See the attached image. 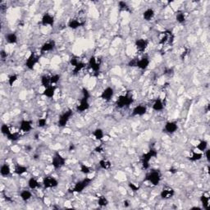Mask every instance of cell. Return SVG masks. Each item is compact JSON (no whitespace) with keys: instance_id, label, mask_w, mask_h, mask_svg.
I'll use <instances>...</instances> for the list:
<instances>
[{"instance_id":"obj_18","label":"cell","mask_w":210,"mask_h":210,"mask_svg":"<svg viewBox=\"0 0 210 210\" xmlns=\"http://www.w3.org/2000/svg\"><path fill=\"white\" fill-rule=\"evenodd\" d=\"M178 130V125L176 122H166L163 130L168 134H173Z\"/></svg>"},{"instance_id":"obj_26","label":"cell","mask_w":210,"mask_h":210,"mask_svg":"<svg viewBox=\"0 0 210 210\" xmlns=\"http://www.w3.org/2000/svg\"><path fill=\"white\" fill-rule=\"evenodd\" d=\"M40 183L38 181V180L35 177H31L28 181V187L30 190H36L38 188L40 187Z\"/></svg>"},{"instance_id":"obj_44","label":"cell","mask_w":210,"mask_h":210,"mask_svg":"<svg viewBox=\"0 0 210 210\" xmlns=\"http://www.w3.org/2000/svg\"><path fill=\"white\" fill-rule=\"evenodd\" d=\"M80 62H81V61L80 60V58H78V57H76V56H73L72 58L70 59V64L72 66L73 68H75L76 66L78 65Z\"/></svg>"},{"instance_id":"obj_16","label":"cell","mask_w":210,"mask_h":210,"mask_svg":"<svg viewBox=\"0 0 210 210\" xmlns=\"http://www.w3.org/2000/svg\"><path fill=\"white\" fill-rule=\"evenodd\" d=\"M54 22H55V20H54V18L53 16H52L49 13H45L44 16L41 18V21H40V24L43 25V26H47V25H49V26H52L54 25Z\"/></svg>"},{"instance_id":"obj_8","label":"cell","mask_w":210,"mask_h":210,"mask_svg":"<svg viewBox=\"0 0 210 210\" xmlns=\"http://www.w3.org/2000/svg\"><path fill=\"white\" fill-rule=\"evenodd\" d=\"M43 186L45 189H50V188H55L58 185V181L52 176H46L43 179Z\"/></svg>"},{"instance_id":"obj_9","label":"cell","mask_w":210,"mask_h":210,"mask_svg":"<svg viewBox=\"0 0 210 210\" xmlns=\"http://www.w3.org/2000/svg\"><path fill=\"white\" fill-rule=\"evenodd\" d=\"M73 112L71 109H68V111H66L59 117L58 122V126L59 127H64L66 125L68 124V122L70 120V118L72 117Z\"/></svg>"},{"instance_id":"obj_17","label":"cell","mask_w":210,"mask_h":210,"mask_svg":"<svg viewBox=\"0 0 210 210\" xmlns=\"http://www.w3.org/2000/svg\"><path fill=\"white\" fill-rule=\"evenodd\" d=\"M146 113H147V107L145 105L140 104L135 106V108H133L131 115L134 117H141V116L145 115Z\"/></svg>"},{"instance_id":"obj_13","label":"cell","mask_w":210,"mask_h":210,"mask_svg":"<svg viewBox=\"0 0 210 210\" xmlns=\"http://www.w3.org/2000/svg\"><path fill=\"white\" fill-rule=\"evenodd\" d=\"M175 195V190L171 186H165L160 192V197L163 200H169Z\"/></svg>"},{"instance_id":"obj_33","label":"cell","mask_w":210,"mask_h":210,"mask_svg":"<svg viewBox=\"0 0 210 210\" xmlns=\"http://www.w3.org/2000/svg\"><path fill=\"white\" fill-rule=\"evenodd\" d=\"M92 134L93 135H94V137L98 140H102L103 138L104 137V132H103V130L102 129H100V128L95 129V130L93 131Z\"/></svg>"},{"instance_id":"obj_1","label":"cell","mask_w":210,"mask_h":210,"mask_svg":"<svg viewBox=\"0 0 210 210\" xmlns=\"http://www.w3.org/2000/svg\"><path fill=\"white\" fill-rule=\"evenodd\" d=\"M89 98H90V92L86 88L82 89V98L80 99V103L76 107V112L78 113H83L85 111L88 110L90 108V105L89 103Z\"/></svg>"},{"instance_id":"obj_25","label":"cell","mask_w":210,"mask_h":210,"mask_svg":"<svg viewBox=\"0 0 210 210\" xmlns=\"http://www.w3.org/2000/svg\"><path fill=\"white\" fill-rule=\"evenodd\" d=\"M6 41L10 44V45H15L18 41V35H16L15 33H8L5 36Z\"/></svg>"},{"instance_id":"obj_43","label":"cell","mask_w":210,"mask_h":210,"mask_svg":"<svg viewBox=\"0 0 210 210\" xmlns=\"http://www.w3.org/2000/svg\"><path fill=\"white\" fill-rule=\"evenodd\" d=\"M60 75H58V74H54V75L50 76V80H51V84H52V85H56V84L60 80Z\"/></svg>"},{"instance_id":"obj_23","label":"cell","mask_w":210,"mask_h":210,"mask_svg":"<svg viewBox=\"0 0 210 210\" xmlns=\"http://www.w3.org/2000/svg\"><path fill=\"white\" fill-rule=\"evenodd\" d=\"M153 110L156 111V112H160L163 111L164 108V104H163V100L161 99L160 98H158L155 99V101L153 103Z\"/></svg>"},{"instance_id":"obj_48","label":"cell","mask_w":210,"mask_h":210,"mask_svg":"<svg viewBox=\"0 0 210 210\" xmlns=\"http://www.w3.org/2000/svg\"><path fill=\"white\" fill-rule=\"evenodd\" d=\"M7 57H8V53H7V52H6L5 50H1V51H0V58H1V59H2V60H5L6 58H7Z\"/></svg>"},{"instance_id":"obj_30","label":"cell","mask_w":210,"mask_h":210,"mask_svg":"<svg viewBox=\"0 0 210 210\" xmlns=\"http://www.w3.org/2000/svg\"><path fill=\"white\" fill-rule=\"evenodd\" d=\"M200 202L202 204L203 208L205 210H208L209 209V197L206 195H202L200 196Z\"/></svg>"},{"instance_id":"obj_24","label":"cell","mask_w":210,"mask_h":210,"mask_svg":"<svg viewBox=\"0 0 210 210\" xmlns=\"http://www.w3.org/2000/svg\"><path fill=\"white\" fill-rule=\"evenodd\" d=\"M155 15V12L153 8H147L146 10L143 13V18L146 21H150L154 18Z\"/></svg>"},{"instance_id":"obj_37","label":"cell","mask_w":210,"mask_h":210,"mask_svg":"<svg viewBox=\"0 0 210 210\" xmlns=\"http://www.w3.org/2000/svg\"><path fill=\"white\" fill-rule=\"evenodd\" d=\"M118 8L121 12H130V7L124 1H119L118 2Z\"/></svg>"},{"instance_id":"obj_15","label":"cell","mask_w":210,"mask_h":210,"mask_svg":"<svg viewBox=\"0 0 210 210\" xmlns=\"http://www.w3.org/2000/svg\"><path fill=\"white\" fill-rule=\"evenodd\" d=\"M113 95H114V90L110 86H108V87L105 88L104 90H103L101 95H100V98L103 100H104V101L109 102L113 99Z\"/></svg>"},{"instance_id":"obj_46","label":"cell","mask_w":210,"mask_h":210,"mask_svg":"<svg viewBox=\"0 0 210 210\" xmlns=\"http://www.w3.org/2000/svg\"><path fill=\"white\" fill-rule=\"evenodd\" d=\"M46 125H47V119H46V118H39V119H38V121H37L38 127L43 128V127H45Z\"/></svg>"},{"instance_id":"obj_22","label":"cell","mask_w":210,"mask_h":210,"mask_svg":"<svg viewBox=\"0 0 210 210\" xmlns=\"http://www.w3.org/2000/svg\"><path fill=\"white\" fill-rule=\"evenodd\" d=\"M56 90H57V86L56 85H50L49 87L45 88V90L43 91V95H45L47 98H53L55 95Z\"/></svg>"},{"instance_id":"obj_36","label":"cell","mask_w":210,"mask_h":210,"mask_svg":"<svg viewBox=\"0 0 210 210\" xmlns=\"http://www.w3.org/2000/svg\"><path fill=\"white\" fill-rule=\"evenodd\" d=\"M176 20L178 23L180 24H183V23L185 22V16L183 12L181 11H178L176 13Z\"/></svg>"},{"instance_id":"obj_39","label":"cell","mask_w":210,"mask_h":210,"mask_svg":"<svg viewBox=\"0 0 210 210\" xmlns=\"http://www.w3.org/2000/svg\"><path fill=\"white\" fill-rule=\"evenodd\" d=\"M85 63H83V62H80L78 65L76 66L75 68H73V71H72L73 75H77L78 73L80 72V71L83 70V68H85Z\"/></svg>"},{"instance_id":"obj_54","label":"cell","mask_w":210,"mask_h":210,"mask_svg":"<svg viewBox=\"0 0 210 210\" xmlns=\"http://www.w3.org/2000/svg\"><path fill=\"white\" fill-rule=\"evenodd\" d=\"M124 205H126V207L129 206V204H128V201H124Z\"/></svg>"},{"instance_id":"obj_55","label":"cell","mask_w":210,"mask_h":210,"mask_svg":"<svg viewBox=\"0 0 210 210\" xmlns=\"http://www.w3.org/2000/svg\"><path fill=\"white\" fill-rule=\"evenodd\" d=\"M192 209H199V210H201L202 208H199V207H194L192 208Z\"/></svg>"},{"instance_id":"obj_49","label":"cell","mask_w":210,"mask_h":210,"mask_svg":"<svg viewBox=\"0 0 210 210\" xmlns=\"http://www.w3.org/2000/svg\"><path fill=\"white\" fill-rule=\"evenodd\" d=\"M137 59L138 58H134V59H131V60L128 63V66L130 67V68H134V67H136V63H137Z\"/></svg>"},{"instance_id":"obj_7","label":"cell","mask_w":210,"mask_h":210,"mask_svg":"<svg viewBox=\"0 0 210 210\" xmlns=\"http://www.w3.org/2000/svg\"><path fill=\"white\" fill-rule=\"evenodd\" d=\"M66 158L59 152H55L52 158V166L54 169H60L66 164Z\"/></svg>"},{"instance_id":"obj_35","label":"cell","mask_w":210,"mask_h":210,"mask_svg":"<svg viewBox=\"0 0 210 210\" xmlns=\"http://www.w3.org/2000/svg\"><path fill=\"white\" fill-rule=\"evenodd\" d=\"M208 144L207 141L205 140H200L199 144L196 145V149L200 150V152H204L205 150L208 149Z\"/></svg>"},{"instance_id":"obj_6","label":"cell","mask_w":210,"mask_h":210,"mask_svg":"<svg viewBox=\"0 0 210 210\" xmlns=\"http://www.w3.org/2000/svg\"><path fill=\"white\" fill-rule=\"evenodd\" d=\"M175 40V35L172 30H166L160 34L159 44L160 45H173Z\"/></svg>"},{"instance_id":"obj_31","label":"cell","mask_w":210,"mask_h":210,"mask_svg":"<svg viewBox=\"0 0 210 210\" xmlns=\"http://www.w3.org/2000/svg\"><path fill=\"white\" fill-rule=\"evenodd\" d=\"M99 165L100 168L103 169V170H109L111 168H112V163L108 159H101L99 163Z\"/></svg>"},{"instance_id":"obj_38","label":"cell","mask_w":210,"mask_h":210,"mask_svg":"<svg viewBox=\"0 0 210 210\" xmlns=\"http://www.w3.org/2000/svg\"><path fill=\"white\" fill-rule=\"evenodd\" d=\"M98 204L100 207H106L108 204V199L105 196H103V195H101V196L98 198Z\"/></svg>"},{"instance_id":"obj_50","label":"cell","mask_w":210,"mask_h":210,"mask_svg":"<svg viewBox=\"0 0 210 210\" xmlns=\"http://www.w3.org/2000/svg\"><path fill=\"white\" fill-rule=\"evenodd\" d=\"M204 153H205V157H206V159H207L208 162L209 163V161H210V150L209 149H207V150L204 151Z\"/></svg>"},{"instance_id":"obj_29","label":"cell","mask_w":210,"mask_h":210,"mask_svg":"<svg viewBox=\"0 0 210 210\" xmlns=\"http://www.w3.org/2000/svg\"><path fill=\"white\" fill-rule=\"evenodd\" d=\"M28 172L27 167H25L24 165H21V164H17L15 166V169H14V173L17 174V175L21 176L23 174H25Z\"/></svg>"},{"instance_id":"obj_40","label":"cell","mask_w":210,"mask_h":210,"mask_svg":"<svg viewBox=\"0 0 210 210\" xmlns=\"http://www.w3.org/2000/svg\"><path fill=\"white\" fill-rule=\"evenodd\" d=\"M80 172H81L83 174H85V175H88V174H90V173H91V170H90V167H88L87 165H85V164H84V163H80Z\"/></svg>"},{"instance_id":"obj_27","label":"cell","mask_w":210,"mask_h":210,"mask_svg":"<svg viewBox=\"0 0 210 210\" xmlns=\"http://www.w3.org/2000/svg\"><path fill=\"white\" fill-rule=\"evenodd\" d=\"M203 154L200 152H195V150H191V154L188 157V159L191 162H197L202 159Z\"/></svg>"},{"instance_id":"obj_11","label":"cell","mask_w":210,"mask_h":210,"mask_svg":"<svg viewBox=\"0 0 210 210\" xmlns=\"http://www.w3.org/2000/svg\"><path fill=\"white\" fill-rule=\"evenodd\" d=\"M89 66L94 72L99 73L101 68V59L95 56H91L89 59Z\"/></svg>"},{"instance_id":"obj_20","label":"cell","mask_w":210,"mask_h":210,"mask_svg":"<svg viewBox=\"0 0 210 210\" xmlns=\"http://www.w3.org/2000/svg\"><path fill=\"white\" fill-rule=\"evenodd\" d=\"M150 60L148 57H142L140 59H137L136 68H140V70H146L150 66Z\"/></svg>"},{"instance_id":"obj_2","label":"cell","mask_w":210,"mask_h":210,"mask_svg":"<svg viewBox=\"0 0 210 210\" xmlns=\"http://www.w3.org/2000/svg\"><path fill=\"white\" fill-rule=\"evenodd\" d=\"M93 179L89 177H85L82 180L78 181L72 189L68 190V192L71 193V194H73V193H81L83 190H85V188L88 187L90 185V184L91 183Z\"/></svg>"},{"instance_id":"obj_28","label":"cell","mask_w":210,"mask_h":210,"mask_svg":"<svg viewBox=\"0 0 210 210\" xmlns=\"http://www.w3.org/2000/svg\"><path fill=\"white\" fill-rule=\"evenodd\" d=\"M0 174L2 177H8L11 174V168L8 163H3L0 168Z\"/></svg>"},{"instance_id":"obj_51","label":"cell","mask_w":210,"mask_h":210,"mask_svg":"<svg viewBox=\"0 0 210 210\" xmlns=\"http://www.w3.org/2000/svg\"><path fill=\"white\" fill-rule=\"evenodd\" d=\"M95 151L96 153H103V148L102 145H99V146L95 148Z\"/></svg>"},{"instance_id":"obj_32","label":"cell","mask_w":210,"mask_h":210,"mask_svg":"<svg viewBox=\"0 0 210 210\" xmlns=\"http://www.w3.org/2000/svg\"><path fill=\"white\" fill-rule=\"evenodd\" d=\"M20 197L22 201L27 202L28 200H30L32 198V193L30 192V190H24L20 193Z\"/></svg>"},{"instance_id":"obj_21","label":"cell","mask_w":210,"mask_h":210,"mask_svg":"<svg viewBox=\"0 0 210 210\" xmlns=\"http://www.w3.org/2000/svg\"><path fill=\"white\" fill-rule=\"evenodd\" d=\"M32 130V121L22 120L20 123V130L22 132H30Z\"/></svg>"},{"instance_id":"obj_5","label":"cell","mask_w":210,"mask_h":210,"mask_svg":"<svg viewBox=\"0 0 210 210\" xmlns=\"http://www.w3.org/2000/svg\"><path fill=\"white\" fill-rule=\"evenodd\" d=\"M162 180V174L159 170H152L145 177V181L150 182L153 185H158Z\"/></svg>"},{"instance_id":"obj_34","label":"cell","mask_w":210,"mask_h":210,"mask_svg":"<svg viewBox=\"0 0 210 210\" xmlns=\"http://www.w3.org/2000/svg\"><path fill=\"white\" fill-rule=\"evenodd\" d=\"M40 83H41L42 86H44L45 88L49 87L50 85H52L49 76H43L42 77H41V79H40Z\"/></svg>"},{"instance_id":"obj_10","label":"cell","mask_w":210,"mask_h":210,"mask_svg":"<svg viewBox=\"0 0 210 210\" xmlns=\"http://www.w3.org/2000/svg\"><path fill=\"white\" fill-rule=\"evenodd\" d=\"M40 58L39 56L35 53V52H32L30 54V56L28 57V58L25 61V67L29 69V70H33L35 68V65L39 63Z\"/></svg>"},{"instance_id":"obj_42","label":"cell","mask_w":210,"mask_h":210,"mask_svg":"<svg viewBox=\"0 0 210 210\" xmlns=\"http://www.w3.org/2000/svg\"><path fill=\"white\" fill-rule=\"evenodd\" d=\"M20 134L18 132H11L9 135L7 136L8 140H11V141H17L20 139Z\"/></svg>"},{"instance_id":"obj_47","label":"cell","mask_w":210,"mask_h":210,"mask_svg":"<svg viewBox=\"0 0 210 210\" xmlns=\"http://www.w3.org/2000/svg\"><path fill=\"white\" fill-rule=\"evenodd\" d=\"M128 185H129V187H130V189L132 190L133 192H137L138 190H140V186H139V185H136L135 184H134V183L129 182Z\"/></svg>"},{"instance_id":"obj_45","label":"cell","mask_w":210,"mask_h":210,"mask_svg":"<svg viewBox=\"0 0 210 210\" xmlns=\"http://www.w3.org/2000/svg\"><path fill=\"white\" fill-rule=\"evenodd\" d=\"M18 76L16 75V74H13V75L10 76L8 80V85H10V86H13V85H14V83L18 80Z\"/></svg>"},{"instance_id":"obj_19","label":"cell","mask_w":210,"mask_h":210,"mask_svg":"<svg viewBox=\"0 0 210 210\" xmlns=\"http://www.w3.org/2000/svg\"><path fill=\"white\" fill-rule=\"evenodd\" d=\"M56 47V44L53 40H49L47 42L44 43L40 47V52H51Z\"/></svg>"},{"instance_id":"obj_4","label":"cell","mask_w":210,"mask_h":210,"mask_svg":"<svg viewBox=\"0 0 210 210\" xmlns=\"http://www.w3.org/2000/svg\"><path fill=\"white\" fill-rule=\"evenodd\" d=\"M158 156V151L155 149L152 148L150 149L148 152L145 153L141 156V164L144 169H149L150 168V160L156 158Z\"/></svg>"},{"instance_id":"obj_53","label":"cell","mask_w":210,"mask_h":210,"mask_svg":"<svg viewBox=\"0 0 210 210\" xmlns=\"http://www.w3.org/2000/svg\"><path fill=\"white\" fill-rule=\"evenodd\" d=\"M74 150H75V145L73 144H71L70 146H69V151H72Z\"/></svg>"},{"instance_id":"obj_3","label":"cell","mask_w":210,"mask_h":210,"mask_svg":"<svg viewBox=\"0 0 210 210\" xmlns=\"http://www.w3.org/2000/svg\"><path fill=\"white\" fill-rule=\"evenodd\" d=\"M134 103V99L133 96L130 95V93H126V95H120L118 98V99L116 101V106L118 108H123L129 107Z\"/></svg>"},{"instance_id":"obj_12","label":"cell","mask_w":210,"mask_h":210,"mask_svg":"<svg viewBox=\"0 0 210 210\" xmlns=\"http://www.w3.org/2000/svg\"><path fill=\"white\" fill-rule=\"evenodd\" d=\"M85 25V20L82 19L81 18H72L68 22V27L72 29V30H76L79 27H81L83 25Z\"/></svg>"},{"instance_id":"obj_41","label":"cell","mask_w":210,"mask_h":210,"mask_svg":"<svg viewBox=\"0 0 210 210\" xmlns=\"http://www.w3.org/2000/svg\"><path fill=\"white\" fill-rule=\"evenodd\" d=\"M1 132H2V134H3V135L8 136L12 131H11L9 126L7 125V124H3V125L1 126Z\"/></svg>"},{"instance_id":"obj_14","label":"cell","mask_w":210,"mask_h":210,"mask_svg":"<svg viewBox=\"0 0 210 210\" xmlns=\"http://www.w3.org/2000/svg\"><path fill=\"white\" fill-rule=\"evenodd\" d=\"M135 49H137V51L140 52H145L146 49L149 46V40L146 39H143V38H140L135 40Z\"/></svg>"},{"instance_id":"obj_52","label":"cell","mask_w":210,"mask_h":210,"mask_svg":"<svg viewBox=\"0 0 210 210\" xmlns=\"http://www.w3.org/2000/svg\"><path fill=\"white\" fill-rule=\"evenodd\" d=\"M173 69H166L164 72H163V74H165V75H171V73H173Z\"/></svg>"}]
</instances>
